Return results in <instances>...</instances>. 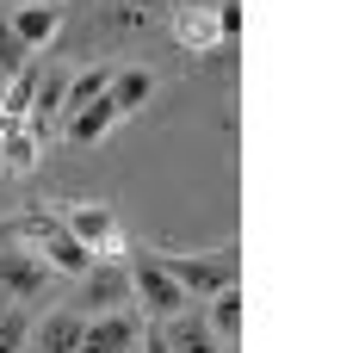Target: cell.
<instances>
[{
    "label": "cell",
    "mask_w": 359,
    "mask_h": 353,
    "mask_svg": "<svg viewBox=\"0 0 359 353\" xmlns=\"http://www.w3.org/2000/svg\"><path fill=\"white\" fill-rule=\"evenodd\" d=\"M161 267L174 273V285L192 304H205L223 285H242V248L223 242V248H192V254H161Z\"/></svg>",
    "instance_id": "1"
},
{
    "label": "cell",
    "mask_w": 359,
    "mask_h": 353,
    "mask_svg": "<svg viewBox=\"0 0 359 353\" xmlns=\"http://www.w3.org/2000/svg\"><path fill=\"white\" fill-rule=\"evenodd\" d=\"M19 242L32 248L37 260H50V273H69V279H81L87 267H93V254L69 236V223L50 211V205H32V211H19Z\"/></svg>",
    "instance_id": "2"
},
{
    "label": "cell",
    "mask_w": 359,
    "mask_h": 353,
    "mask_svg": "<svg viewBox=\"0 0 359 353\" xmlns=\"http://www.w3.org/2000/svg\"><path fill=\"white\" fill-rule=\"evenodd\" d=\"M56 217L69 223V236L87 248L93 260H118V254H124V223H118V211H111V205L81 199V205H62Z\"/></svg>",
    "instance_id": "3"
},
{
    "label": "cell",
    "mask_w": 359,
    "mask_h": 353,
    "mask_svg": "<svg viewBox=\"0 0 359 353\" xmlns=\"http://www.w3.org/2000/svg\"><path fill=\"white\" fill-rule=\"evenodd\" d=\"M130 298H143L149 322H161V317H174V310L192 304V298L174 285V273L161 267V254H149V248H130Z\"/></svg>",
    "instance_id": "4"
},
{
    "label": "cell",
    "mask_w": 359,
    "mask_h": 353,
    "mask_svg": "<svg viewBox=\"0 0 359 353\" xmlns=\"http://www.w3.org/2000/svg\"><path fill=\"white\" fill-rule=\"evenodd\" d=\"M0 13H6L13 37H19L32 56H43V50L56 44V32H62V19H69V0H0Z\"/></svg>",
    "instance_id": "5"
},
{
    "label": "cell",
    "mask_w": 359,
    "mask_h": 353,
    "mask_svg": "<svg viewBox=\"0 0 359 353\" xmlns=\"http://www.w3.org/2000/svg\"><path fill=\"white\" fill-rule=\"evenodd\" d=\"M0 291L13 304H43L50 298V260H37L25 242H0Z\"/></svg>",
    "instance_id": "6"
},
{
    "label": "cell",
    "mask_w": 359,
    "mask_h": 353,
    "mask_svg": "<svg viewBox=\"0 0 359 353\" xmlns=\"http://www.w3.org/2000/svg\"><path fill=\"white\" fill-rule=\"evenodd\" d=\"M124 304H130V267L100 260V267L81 273V298H74L81 317H106V310H124Z\"/></svg>",
    "instance_id": "7"
},
{
    "label": "cell",
    "mask_w": 359,
    "mask_h": 353,
    "mask_svg": "<svg viewBox=\"0 0 359 353\" xmlns=\"http://www.w3.org/2000/svg\"><path fill=\"white\" fill-rule=\"evenodd\" d=\"M137 341H143V317L124 304V310H106V317L81 322V347L74 353H137Z\"/></svg>",
    "instance_id": "8"
},
{
    "label": "cell",
    "mask_w": 359,
    "mask_h": 353,
    "mask_svg": "<svg viewBox=\"0 0 359 353\" xmlns=\"http://www.w3.org/2000/svg\"><path fill=\"white\" fill-rule=\"evenodd\" d=\"M155 328H161V341H168L174 353H223L217 335H211V322H205V310H192V304L174 310V317H161Z\"/></svg>",
    "instance_id": "9"
},
{
    "label": "cell",
    "mask_w": 359,
    "mask_h": 353,
    "mask_svg": "<svg viewBox=\"0 0 359 353\" xmlns=\"http://www.w3.org/2000/svg\"><path fill=\"white\" fill-rule=\"evenodd\" d=\"M81 310H74V304H62V310H50V317H37L32 322V341H25V347L32 353H74L81 347Z\"/></svg>",
    "instance_id": "10"
},
{
    "label": "cell",
    "mask_w": 359,
    "mask_h": 353,
    "mask_svg": "<svg viewBox=\"0 0 359 353\" xmlns=\"http://www.w3.org/2000/svg\"><path fill=\"white\" fill-rule=\"evenodd\" d=\"M111 124H118V106L100 93L93 106H81L74 118H62V124H56V137H62V149H93V142L106 137Z\"/></svg>",
    "instance_id": "11"
},
{
    "label": "cell",
    "mask_w": 359,
    "mask_h": 353,
    "mask_svg": "<svg viewBox=\"0 0 359 353\" xmlns=\"http://www.w3.org/2000/svg\"><path fill=\"white\" fill-rule=\"evenodd\" d=\"M174 37L186 56H223L229 44L217 37V13H205V6H180L174 13Z\"/></svg>",
    "instance_id": "12"
},
{
    "label": "cell",
    "mask_w": 359,
    "mask_h": 353,
    "mask_svg": "<svg viewBox=\"0 0 359 353\" xmlns=\"http://www.w3.org/2000/svg\"><path fill=\"white\" fill-rule=\"evenodd\" d=\"M106 100L118 106V118H137V112L155 100V74H149V69H111Z\"/></svg>",
    "instance_id": "13"
},
{
    "label": "cell",
    "mask_w": 359,
    "mask_h": 353,
    "mask_svg": "<svg viewBox=\"0 0 359 353\" xmlns=\"http://www.w3.org/2000/svg\"><path fill=\"white\" fill-rule=\"evenodd\" d=\"M205 304H211L205 322H211L217 347H236V341H242V285H223V291H211Z\"/></svg>",
    "instance_id": "14"
},
{
    "label": "cell",
    "mask_w": 359,
    "mask_h": 353,
    "mask_svg": "<svg viewBox=\"0 0 359 353\" xmlns=\"http://www.w3.org/2000/svg\"><path fill=\"white\" fill-rule=\"evenodd\" d=\"M106 87H111V62H93V69L69 74V87H62V118H74L81 106H93ZM62 118H56V124H62Z\"/></svg>",
    "instance_id": "15"
},
{
    "label": "cell",
    "mask_w": 359,
    "mask_h": 353,
    "mask_svg": "<svg viewBox=\"0 0 359 353\" xmlns=\"http://www.w3.org/2000/svg\"><path fill=\"white\" fill-rule=\"evenodd\" d=\"M32 304H13L6 298V310H0V353H25V341H32Z\"/></svg>",
    "instance_id": "16"
},
{
    "label": "cell",
    "mask_w": 359,
    "mask_h": 353,
    "mask_svg": "<svg viewBox=\"0 0 359 353\" xmlns=\"http://www.w3.org/2000/svg\"><path fill=\"white\" fill-rule=\"evenodd\" d=\"M25 62H32V50H25V44L13 37V25H6V13H0V81H6V74H19Z\"/></svg>",
    "instance_id": "17"
},
{
    "label": "cell",
    "mask_w": 359,
    "mask_h": 353,
    "mask_svg": "<svg viewBox=\"0 0 359 353\" xmlns=\"http://www.w3.org/2000/svg\"><path fill=\"white\" fill-rule=\"evenodd\" d=\"M149 19H155V0H111V25L118 32H137Z\"/></svg>",
    "instance_id": "18"
},
{
    "label": "cell",
    "mask_w": 359,
    "mask_h": 353,
    "mask_svg": "<svg viewBox=\"0 0 359 353\" xmlns=\"http://www.w3.org/2000/svg\"><path fill=\"white\" fill-rule=\"evenodd\" d=\"M211 13H217V37L236 44V37H242V0H217Z\"/></svg>",
    "instance_id": "19"
},
{
    "label": "cell",
    "mask_w": 359,
    "mask_h": 353,
    "mask_svg": "<svg viewBox=\"0 0 359 353\" xmlns=\"http://www.w3.org/2000/svg\"><path fill=\"white\" fill-rule=\"evenodd\" d=\"M137 353H174V347L161 341V328H155V322H143V341H137Z\"/></svg>",
    "instance_id": "20"
},
{
    "label": "cell",
    "mask_w": 359,
    "mask_h": 353,
    "mask_svg": "<svg viewBox=\"0 0 359 353\" xmlns=\"http://www.w3.org/2000/svg\"><path fill=\"white\" fill-rule=\"evenodd\" d=\"M0 242H19V217H0Z\"/></svg>",
    "instance_id": "21"
},
{
    "label": "cell",
    "mask_w": 359,
    "mask_h": 353,
    "mask_svg": "<svg viewBox=\"0 0 359 353\" xmlns=\"http://www.w3.org/2000/svg\"><path fill=\"white\" fill-rule=\"evenodd\" d=\"M0 310H6V291H0Z\"/></svg>",
    "instance_id": "22"
}]
</instances>
